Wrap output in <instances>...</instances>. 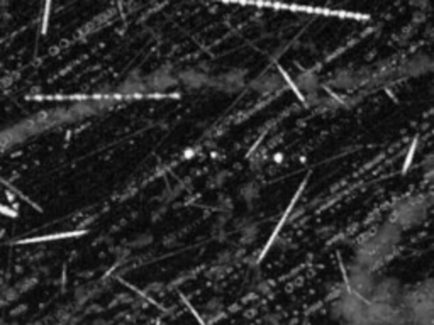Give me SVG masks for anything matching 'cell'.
<instances>
[{
    "mask_svg": "<svg viewBox=\"0 0 434 325\" xmlns=\"http://www.w3.org/2000/svg\"><path fill=\"white\" fill-rule=\"evenodd\" d=\"M424 215H426V203H422L420 198H410L402 203H397L390 222L402 230L405 227L417 224L419 220L424 219Z\"/></svg>",
    "mask_w": 434,
    "mask_h": 325,
    "instance_id": "obj_1",
    "label": "cell"
}]
</instances>
